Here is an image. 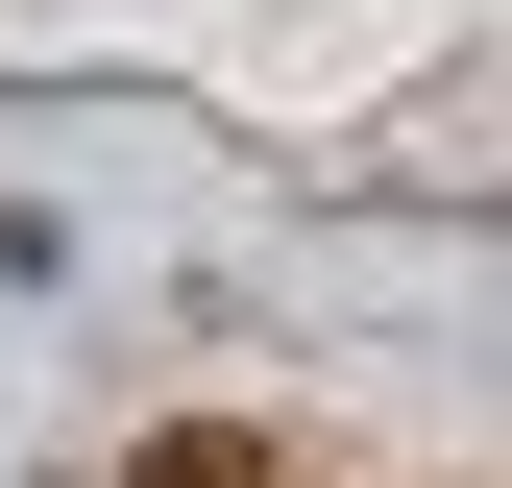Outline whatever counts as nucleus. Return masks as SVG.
<instances>
[{"mask_svg": "<svg viewBox=\"0 0 512 488\" xmlns=\"http://www.w3.org/2000/svg\"><path fill=\"white\" fill-rule=\"evenodd\" d=\"M122 488H269V464H244V415H171V440L122 464Z\"/></svg>", "mask_w": 512, "mask_h": 488, "instance_id": "1", "label": "nucleus"}]
</instances>
